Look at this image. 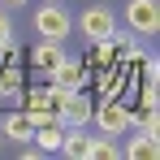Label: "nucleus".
I'll return each mask as SVG.
<instances>
[{
    "label": "nucleus",
    "mask_w": 160,
    "mask_h": 160,
    "mask_svg": "<svg viewBox=\"0 0 160 160\" xmlns=\"http://www.w3.org/2000/svg\"><path fill=\"white\" fill-rule=\"evenodd\" d=\"M134 130L160 134V117H156V104H143V117H134Z\"/></svg>",
    "instance_id": "13"
},
{
    "label": "nucleus",
    "mask_w": 160,
    "mask_h": 160,
    "mask_svg": "<svg viewBox=\"0 0 160 160\" xmlns=\"http://www.w3.org/2000/svg\"><path fill=\"white\" fill-rule=\"evenodd\" d=\"M78 30L91 39V43H95V39H108V35L117 30V13H112V9H104V4H91V9H82Z\"/></svg>",
    "instance_id": "3"
},
{
    "label": "nucleus",
    "mask_w": 160,
    "mask_h": 160,
    "mask_svg": "<svg viewBox=\"0 0 160 160\" xmlns=\"http://www.w3.org/2000/svg\"><path fill=\"white\" fill-rule=\"evenodd\" d=\"M91 121L100 126V134H126V130L134 126V112L121 104L117 95H104L100 108H91Z\"/></svg>",
    "instance_id": "2"
},
{
    "label": "nucleus",
    "mask_w": 160,
    "mask_h": 160,
    "mask_svg": "<svg viewBox=\"0 0 160 160\" xmlns=\"http://www.w3.org/2000/svg\"><path fill=\"white\" fill-rule=\"evenodd\" d=\"M61 56H65V48H61L56 39H43V43H35V48H30V65H35V69H52Z\"/></svg>",
    "instance_id": "10"
},
{
    "label": "nucleus",
    "mask_w": 160,
    "mask_h": 160,
    "mask_svg": "<svg viewBox=\"0 0 160 160\" xmlns=\"http://www.w3.org/2000/svg\"><path fill=\"white\" fill-rule=\"evenodd\" d=\"M61 138H65V126H56V121L35 126V134H30V143H35L39 152H61Z\"/></svg>",
    "instance_id": "11"
},
{
    "label": "nucleus",
    "mask_w": 160,
    "mask_h": 160,
    "mask_svg": "<svg viewBox=\"0 0 160 160\" xmlns=\"http://www.w3.org/2000/svg\"><path fill=\"white\" fill-rule=\"evenodd\" d=\"M13 48V22H9V13H0V52H9Z\"/></svg>",
    "instance_id": "15"
},
{
    "label": "nucleus",
    "mask_w": 160,
    "mask_h": 160,
    "mask_svg": "<svg viewBox=\"0 0 160 160\" xmlns=\"http://www.w3.org/2000/svg\"><path fill=\"white\" fill-rule=\"evenodd\" d=\"M126 156H130V160H156L160 156V138L147 134V130H138L130 143H126Z\"/></svg>",
    "instance_id": "7"
},
{
    "label": "nucleus",
    "mask_w": 160,
    "mask_h": 160,
    "mask_svg": "<svg viewBox=\"0 0 160 160\" xmlns=\"http://www.w3.org/2000/svg\"><path fill=\"white\" fill-rule=\"evenodd\" d=\"M0 130L9 134L13 143H30V134H35V126H30L26 108H22V112H9V117H0Z\"/></svg>",
    "instance_id": "9"
},
{
    "label": "nucleus",
    "mask_w": 160,
    "mask_h": 160,
    "mask_svg": "<svg viewBox=\"0 0 160 160\" xmlns=\"http://www.w3.org/2000/svg\"><path fill=\"white\" fill-rule=\"evenodd\" d=\"M0 100L22 104V65H0Z\"/></svg>",
    "instance_id": "8"
},
{
    "label": "nucleus",
    "mask_w": 160,
    "mask_h": 160,
    "mask_svg": "<svg viewBox=\"0 0 160 160\" xmlns=\"http://www.w3.org/2000/svg\"><path fill=\"white\" fill-rule=\"evenodd\" d=\"M4 4H30V0H4Z\"/></svg>",
    "instance_id": "16"
},
{
    "label": "nucleus",
    "mask_w": 160,
    "mask_h": 160,
    "mask_svg": "<svg viewBox=\"0 0 160 160\" xmlns=\"http://www.w3.org/2000/svg\"><path fill=\"white\" fill-rule=\"evenodd\" d=\"M48 74H52V82L65 87V91H82V87H87V69H82V61H69V56H61Z\"/></svg>",
    "instance_id": "5"
},
{
    "label": "nucleus",
    "mask_w": 160,
    "mask_h": 160,
    "mask_svg": "<svg viewBox=\"0 0 160 160\" xmlns=\"http://www.w3.org/2000/svg\"><path fill=\"white\" fill-rule=\"evenodd\" d=\"M35 30H39L43 39H56V43H61V39L74 30V18L65 13L61 0H43V4L35 9Z\"/></svg>",
    "instance_id": "1"
},
{
    "label": "nucleus",
    "mask_w": 160,
    "mask_h": 160,
    "mask_svg": "<svg viewBox=\"0 0 160 160\" xmlns=\"http://www.w3.org/2000/svg\"><path fill=\"white\" fill-rule=\"evenodd\" d=\"M95 61H100V65H112V61H117V43H112V35H108V39H95Z\"/></svg>",
    "instance_id": "14"
},
{
    "label": "nucleus",
    "mask_w": 160,
    "mask_h": 160,
    "mask_svg": "<svg viewBox=\"0 0 160 160\" xmlns=\"http://www.w3.org/2000/svg\"><path fill=\"white\" fill-rule=\"evenodd\" d=\"M0 61H4V52H0Z\"/></svg>",
    "instance_id": "17"
},
{
    "label": "nucleus",
    "mask_w": 160,
    "mask_h": 160,
    "mask_svg": "<svg viewBox=\"0 0 160 160\" xmlns=\"http://www.w3.org/2000/svg\"><path fill=\"white\" fill-rule=\"evenodd\" d=\"M61 152H65L69 160H91V134H82V126L65 130V138H61Z\"/></svg>",
    "instance_id": "6"
},
{
    "label": "nucleus",
    "mask_w": 160,
    "mask_h": 160,
    "mask_svg": "<svg viewBox=\"0 0 160 160\" xmlns=\"http://www.w3.org/2000/svg\"><path fill=\"white\" fill-rule=\"evenodd\" d=\"M126 26L134 35H156L160 30V4L156 0H130L126 4Z\"/></svg>",
    "instance_id": "4"
},
{
    "label": "nucleus",
    "mask_w": 160,
    "mask_h": 160,
    "mask_svg": "<svg viewBox=\"0 0 160 160\" xmlns=\"http://www.w3.org/2000/svg\"><path fill=\"white\" fill-rule=\"evenodd\" d=\"M121 156V147L112 143V134H100V138H91V160H117Z\"/></svg>",
    "instance_id": "12"
}]
</instances>
